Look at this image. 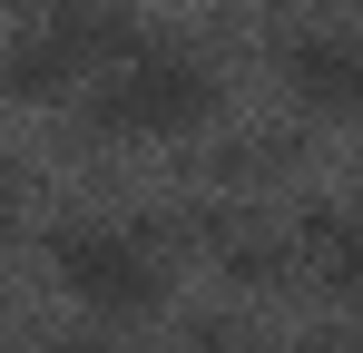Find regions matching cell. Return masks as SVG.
Listing matches in <instances>:
<instances>
[{
    "instance_id": "cell-1",
    "label": "cell",
    "mask_w": 363,
    "mask_h": 353,
    "mask_svg": "<svg viewBox=\"0 0 363 353\" xmlns=\"http://www.w3.org/2000/svg\"><path fill=\"white\" fill-rule=\"evenodd\" d=\"M206 108H216V69L196 50H167V40L99 79V128L108 138H186V128H206Z\"/></svg>"
},
{
    "instance_id": "cell-2",
    "label": "cell",
    "mask_w": 363,
    "mask_h": 353,
    "mask_svg": "<svg viewBox=\"0 0 363 353\" xmlns=\"http://www.w3.org/2000/svg\"><path fill=\"white\" fill-rule=\"evenodd\" d=\"M50 275H60V294L79 314H108V324L147 314L167 294V265H157V245L138 226H60L50 235Z\"/></svg>"
},
{
    "instance_id": "cell-3",
    "label": "cell",
    "mask_w": 363,
    "mask_h": 353,
    "mask_svg": "<svg viewBox=\"0 0 363 353\" xmlns=\"http://www.w3.org/2000/svg\"><path fill=\"white\" fill-rule=\"evenodd\" d=\"M285 89L324 118H363V40L354 30H295L285 40Z\"/></svg>"
},
{
    "instance_id": "cell-4",
    "label": "cell",
    "mask_w": 363,
    "mask_h": 353,
    "mask_svg": "<svg viewBox=\"0 0 363 353\" xmlns=\"http://www.w3.org/2000/svg\"><path fill=\"white\" fill-rule=\"evenodd\" d=\"M50 40H60L69 59H79V69H89V59H138L147 50V40H138V20H128L118 0H60V10H50Z\"/></svg>"
},
{
    "instance_id": "cell-5",
    "label": "cell",
    "mask_w": 363,
    "mask_h": 353,
    "mask_svg": "<svg viewBox=\"0 0 363 353\" xmlns=\"http://www.w3.org/2000/svg\"><path fill=\"white\" fill-rule=\"evenodd\" d=\"M10 89H20V99H69V89H79V59L40 30V40H20V50H10Z\"/></svg>"
},
{
    "instance_id": "cell-6",
    "label": "cell",
    "mask_w": 363,
    "mask_h": 353,
    "mask_svg": "<svg viewBox=\"0 0 363 353\" xmlns=\"http://www.w3.org/2000/svg\"><path fill=\"white\" fill-rule=\"evenodd\" d=\"M324 285L363 294V216H324Z\"/></svg>"
},
{
    "instance_id": "cell-7",
    "label": "cell",
    "mask_w": 363,
    "mask_h": 353,
    "mask_svg": "<svg viewBox=\"0 0 363 353\" xmlns=\"http://www.w3.org/2000/svg\"><path fill=\"white\" fill-rule=\"evenodd\" d=\"M40 353H118V344H79V334H69V344H40Z\"/></svg>"
},
{
    "instance_id": "cell-8",
    "label": "cell",
    "mask_w": 363,
    "mask_h": 353,
    "mask_svg": "<svg viewBox=\"0 0 363 353\" xmlns=\"http://www.w3.org/2000/svg\"><path fill=\"white\" fill-rule=\"evenodd\" d=\"M265 353H344V344H265Z\"/></svg>"
}]
</instances>
